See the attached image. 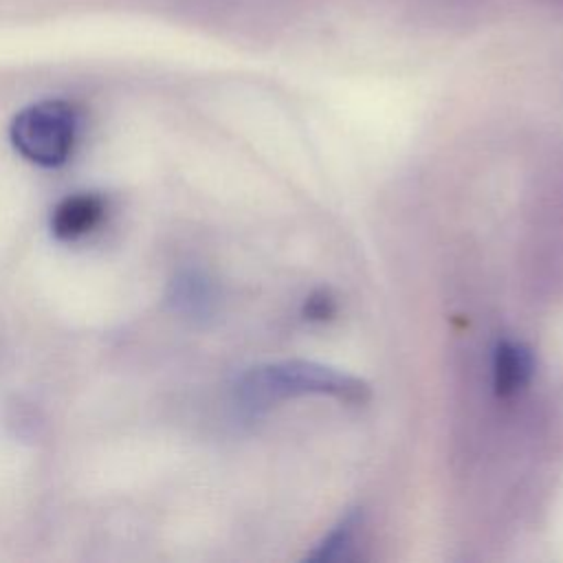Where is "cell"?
<instances>
[{"instance_id": "cell-1", "label": "cell", "mask_w": 563, "mask_h": 563, "mask_svg": "<svg viewBox=\"0 0 563 563\" xmlns=\"http://www.w3.org/2000/svg\"><path fill=\"white\" fill-rule=\"evenodd\" d=\"M310 394L343 402H365L369 398V385L321 363L279 361L246 369L233 387V400L242 416H257L286 398Z\"/></svg>"}, {"instance_id": "cell-2", "label": "cell", "mask_w": 563, "mask_h": 563, "mask_svg": "<svg viewBox=\"0 0 563 563\" xmlns=\"http://www.w3.org/2000/svg\"><path fill=\"white\" fill-rule=\"evenodd\" d=\"M79 114L62 99H44L22 108L11 125L9 141L13 150L37 167L64 165L77 143Z\"/></svg>"}, {"instance_id": "cell-3", "label": "cell", "mask_w": 563, "mask_h": 563, "mask_svg": "<svg viewBox=\"0 0 563 563\" xmlns=\"http://www.w3.org/2000/svg\"><path fill=\"white\" fill-rule=\"evenodd\" d=\"M167 306L187 321H207L218 308V288L200 268H180L167 286Z\"/></svg>"}, {"instance_id": "cell-4", "label": "cell", "mask_w": 563, "mask_h": 563, "mask_svg": "<svg viewBox=\"0 0 563 563\" xmlns=\"http://www.w3.org/2000/svg\"><path fill=\"white\" fill-rule=\"evenodd\" d=\"M106 218V200L90 191L70 194L51 213V233L62 242H77L90 235Z\"/></svg>"}, {"instance_id": "cell-5", "label": "cell", "mask_w": 563, "mask_h": 563, "mask_svg": "<svg viewBox=\"0 0 563 563\" xmlns=\"http://www.w3.org/2000/svg\"><path fill=\"white\" fill-rule=\"evenodd\" d=\"M534 372L532 352L517 341L501 339L493 350V387L495 394L508 398L523 389Z\"/></svg>"}, {"instance_id": "cell-6", "label": "cell", "mask_w": 563, "mask_h": 563, "mask_svg": "<svg viewBox=\"0 0 563 563\" xmlns=\"http://www.w3.org/2000/svg\"><path fill=\"white\" fill-rule=\"evenodd\" d=\"M358 526V517L356 515H350L345 517L334 530L328 532V537H323L319 541V545L306 554L308 561H336L341 556H345V550L350 548V541H352V534Z\"/></svg>"}, {"instance_id": "cell-7", "label": "cell", "mask_w": 563, "mask_h": 563, "mask_svg": "<svg viewBox=\"0 0 563 563\" xmlns=\"http://www.w3.org/2000/svg\"><path fill=\"white\" fill-rule=\"evenodd\" d=\"M334 312H336V303L330 297V292H325V290L312 292L303 303V317L310 321H325V319L334 317Z\"/></svg>"}]
</instances>
